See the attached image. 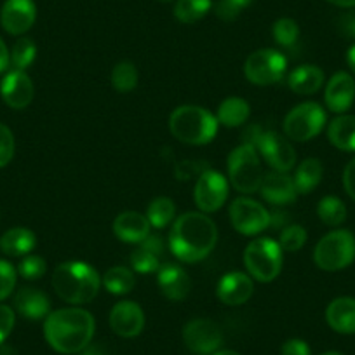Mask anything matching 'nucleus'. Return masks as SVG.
Instances as JSON below:
<instances>
[{
	"label": "nucleus",
	"instance_id": "f257e3e1",
	"mask_svg": "<svg viewBox=\"0 0 355 355\" xmlns=\"http://www.w3.org/2000/svg\"><path fill=\"white\" fill-rule=\"evenodd\" d=\"M218 244V227L206 213L190 211L173 221L169 249L180 261L199 263L213 252Z\"/></svg>",
	"mask_w": 355,
	"mask_h": 355
},
{
	"label": "nucleus",
	"instance_id": "f03ea898",
	"mask_svg": "<svg viewBox=\"0 0 355 355\" xmlns=\"http://www.w3.org/2000/svg\"><path fill=\"white\" fill-rule=\"evenodd\" d=\"M96 320L89 310L68 306L51 312L44 319V336L58 354H80L93 341Z\"/></svg>",
	"mask_w": 355,
	"mask_h": 355
},
{
	"label": "nucleus",
	"instance_id": "7ed1b4c3",
	"mask_svg": "<svg viewBox=\"0 0 355 355\" xmlns=\"http://www.w3.org/2000/svg\"><path fill=\"white\" fill-rule=\"evenodd\" d=\"M54 293L71 306L93 302L101 288V275L85 261H64L58 265L51 277Z\"/></svg>",
	"mask_w": 355,
	"mask_h": 355
},
{
	"label": "nucleus",
	"instance_id": "20e7f679",
	"mask_svg": "<svg viewBox=\"0 0 355 355\" xmlns=\"http://www.w3.org/2000/svg\"><path fill=\"white\" fill-rule=\"evenodd\" d=\"M216 115L197 105L178 107L169 117V131L178 141L185 145H207L216 138Z\"/></svg>",
	"mask_w": 355,
	"mask_h": 355
},
{
	"label": "nucleus",
	"instance_id": "39448f33",
	"mask_svg": "<svg viewBox=\"0 0 355 355\" xmlns=\"http://www.w3.org/2000/svg\"><path fill=\"white\" fill-rule=\"evenodd\" d=\"M244 266L252 281L268 282L275 281L282 272L284 251L281 244L270 237H258L248 244L244 249Z\"/></svg>",
	"mask_w": 355,
	"mask_h": 355
},
{
	"label": "nucleus",
	"instance_id": "423d86ee",
	"mask_svg": "<svg viewBox=\"0 0 355 355\" xmlns=\"http://www.w3.org/2000/svg\"><path fill=\"white\" fill-rule=\"evenodd\" d=\"M228 182L237 192L251 196L259 192L263 182V169L259 164V153L256 146L249 143H241L232 150L227 160Z\"/></svg>",
	"mask_w": 355,
	"mask_h": 355
},
{
	"label": "nucleus",
	"instance_id": "0eeeda50",
	"mask_svg": "<svg viewBox=\"0 0 355 355\" xmlns=\"http://www.w3.org/2000/svg\"><path fill=\"white\" fill-rule=\"evenodd\" d=\"M355 259V235L350 230L329 232L317 242L313 263L324 272H338L350 266Z\"/></svg>",
	"mask_w": 355,
	"mask_h": 355
},
{
	"label": "nucleus",
	"instance_id": "6e6552de",
	"mask_svg": "<svg viewBox=\"0 0 355 355\" xmlns=\"http://www.w3.org/2000/svg\"><path fill=\"white\" fill-rule=\"evenodd\" d=\"M326 110L315 101H305L288 112L282 122V129L286 138L303 143L319 136L326 128Z\"/></svg>",
	"mask_w": 355,
	"mask_h": 355
},
{
	"label": "nucleus",
	"instance_id": "1a4fd4ad",
	"mask_svg": "<svg viewBox=\"0 0 355 355\" xmlns=\"http://www.w3.org/2000/svg\"><path fill=\"white\" fill-rule=\"evenodd\" d=\"M288 73V58L277 49H258L248 56L244 75L254 85H274Z\"/></svg>",
	"mask_w": 355,
	"mask_h": 355
},
{
	"label": "nucleus",
	"instance_id": "9d476101",
	"mask_svg": "<svg viewBox=\"0 0 355 355\" xmlns=\"http://www.w3.org/2000/svg\"><path fill=\"white\" fill-rule=\"evenodd\" d=\"M230 223L235 230L245 237H254L272 227V214L265 206L249 197H237L228 207Z\"/></svg>",
	"mask_w": 355,
	"mask_h": 355
},
{
	"label": "nucleus",
	"instance_id": "9b49d317",
	"mask_svg": "<svg viewBox=\"0 0 355 355\" xmlns=\"http://www.w3.org/2000/svg\"><path fill=\"white\" fill-rule=\"evenodd\" d=\"M230 192V182L214 169L204 171L193 189V200L200 213H216L225 206Z\"/></svg>",
	"mask_w": 355,
	"mask_h": 355
},
{
	"label": "nucleus",
	"instance_id": "f8f14e48",
	"mask_svg": "<svg viewBox=\"0 0 355 355\" xmlns=\"http://www.w3.org/2000/svg\"><path fill=\"white\" fill-rule=\"evenodd\" d=\"M183 341L193 354L213 355L214 352L220 350L221 343H223V333L214 320L199 317V319H192L185 324Z\"/></svg>",
	"mask_w": 355,
	"mask_h": 355
},
{
	"label": "nucleus",
	"instance_id": "ddd939ff",
	"mask_svg": "<svg viewBox=\"0 0 355 355\" xmlns=\"http://www.w3.org/2000/svg\"><path fill=\"white\" fill-rule=\"evenodd\" d=\"M256 150L272 171L289 173L296 164V150L286 136L275 131H263L256 143Z\"/></svg>",
	"mask_w": 355,
	"mask_h": 355
},
{
	"label": "nucleus",
	"instance_id": "4468645a",
	"mask_svg": "<svg viewBox=\"0 0 355 355\" xmlns=\"http://www.w3.org/2000/svg\"><path fill=\"white\" fill-rule=\"evenodd\" d=\"M37 19V6L33 0H6L0 11V25L9 35L23 37Z\"/></svg>",
	"mask_w": 355,
	"mask_h": 355
},
{
	"label": "nucleus",
	"instance_id": "2eb2a0df",
	"mask_svg": "<svg viewBox=\"0 0 355 355\" xmlns=\"http://www.w3.org/2000/svg\"><path fill=\"white\" fill-rule=\"evenodd\" d=\"M35 87L26 71L11 70L0 82V96L12 110H25L33 101Z\"/></svg>",
	"mask_w": 355,
	"mask_h": 355
},
{
	"label": "nucleus",
	"instance_id": "dca6fc26",
	"mask_svg": "<svg viewBox=\"0 0 355 355\" xmlns=\"http://www.w3.org/2000/svg\"><path fill=\"white\" fill-rule=\"evenodd\" d=\"M108 324L121 338H136L145 327V312L136 302H119L112 306Z\"/></svg>",
	"mask_w": 355,
	"mask_h": 355
},
{
	"label": "nucleus",
	"instance_id": "f3484780",
	"mask_svg": "<svg viewBox=\"0 0 355 355\" xmlns=\"http://www.w3.org/2000/svg\"><path fill=\"white\" fill-rule=\"evenodd\" d=\"M259 193L272 206L293 204L300 196L295 185V178L289 173H281V171H270L263 176Z\"/></svg>",
	"mask_w": 355,
	"mask_h": 355
},
{
	"label": "nucleus",
	"instance_id": "a211bd4d",
	"mask_svg": "<svg viewBox=\"0 0 355 355\" xmlns=\"http://www.w3.org/2000/svg\"><path fill=\"white\" fill-rule=\"evenodd\" d=\"M157 284L160 293L171 302H183L190 295L192 281L183 266L178 263H162L157 270Z\"/></svg>",
	"mask_w": 355,
	"mask_h": 355
},
{
	"label": "nucleus",
	"instance_id": "6ab92c4d",
	"mask_svg": "<svg viewBox=\"0 0 355 355\" xmlns=\"http://www.w3.org/2000/svg\"><path fill=\"white\" fill-rule=\"evenodd\" d=\"M355 100V80L348 71H336L327 80L326 91H324V101L326 107L333 114H345L354 105Z\"/></svg>",
	"mask_w": 355,
	"mask_h": 355
},
{
	"label": "nucleus",
	"instance_id": "aec40b11",
	"mask_svg": "<svg viewBox=\"0 0 355 355\" xmlns=\"http://www.w3.org/2000/svg\"><path fill=\"white\" fill-rule=\"evenodd\" d=\"M254 291L251 275L244 272H227L216 286V296L228 306L244 305Z\"/></svg>",
	"mask_w": 355,
	"mask_h": 355
},
{
	"label": "nucleus",
	"instance_id": "412c9836",
	"mask_svg": "<svg viewBox=\"0 0 355 355\" xmlns=\"http://www.w3.org/2000/svg\"><path fill=\"white\" fill-rule=\"evenodd\" d=\"M15 312L23 319L42 320L51 313V302L44 291L25 286L15 295Z\"/></svg>",
	"mask_w": 355,
	"mask_h": 355
},
{
	"label": "nucleus",
	"instance_id": "4be33fe9",
	"mask_svg": "<svg viewBox=\"0 0 355 355\" xmlns=\"http://www.w3.org/2000/svg\"><path fill=\"white\" fill-rule=\"evenodd\" d=\"M150 221L145 214L125 211L114 220V234L119 241L128 244H139L150 235Z\"/></svg>",
	"mask_w": 355,
	"mask_h": 355
},
{
	"label": "nucleus",
	"instance_id": "5701e85b",
	"mask_svg": "<svg viewBox=\"0 0 355 355\" xmlns=\"http://www.w3.org/2000/svg\"><path fill=\"white\" fill-rule=\"evenodd\" d=\"M164 244L159 235H148L138 248L131 252V266L138 274H152L160 268Z\"/></svg>",
	"mask_w": 355,
	"mask_h": 355
},
{
	"label": "nucleus",
	"instance_id": "b1692460",
	"mask_svg": "<svg viewBox=\"0 0 355 355\" xmlns=\"http://www.w3.org/2000/svg\"><path fill=\"white\" fill-rule=\"evenodd\" d=\"M326 322L340 334H355V298L341 296L326 309Z\"/></svg>",
	"mask_w": 355,
	"mask_h": 355
},
{
	"label": "nucleus",
	"instance_id": "393cba45",
	"mask_svg": "<svg viewBox=\"0 0 355 355\" xmlns=\"http://www.w3.org/2000/svg\"><path fill=\"white\" fill-rule=\"evenodd\" d=\"M324 80H326L324 71L317 64H302L289 71L288 75L289 89L300 96L315 94L324 85Z\"/></svg>",
	"mask_w": 355,
	"mask_h": 355
},
{
	"label": "nucleus",
	"instance_id": "a878e982",
	"mask_svg": "<svg viewBox=\"0 0 355 355\" xmlns=\"http://www.w3.org/2000/svg\"><path fill=\"white\" fill-rule=\"evenodd\" d=\"M37 235L30 228L15 227L0 237V251L9 258H25L35 249Z\"/></svg>",
	"mask_w": 355,
	"mask_h": 355
},
{
	"label": "nucleus",
	"instance_id": "bb28decb",
	"mask_svg": "<svg viewBox=\"0 0 355 355\" xmlns=\"http://www.w3.org/2000/svg\"><path fill=\"white\" fill-rule=\"evenodd\" d=\"M327 139L341 152H355V115L341 114L327 128Z\"/></svg>",
	"mask_w": 355,
	"mask_h": 355
},
{
	"label": "nucleus",
	"instance_id": "cd10ccee",
	"mask_svg": "<svg viewBox=\"0 0 355 355\" xmlns=\"http://www.w3.org/2000/svg\"><path fill=\"white\" fill-rule=\"evenodd\" d=\"M249 115H251V107L244 98L230 96L220 103L216 110V121L218 124L223 128H241L248 122Z\"/></svg>",
	"mask_w": 355,
	"mask_h": 355
},
{
	"label": "nucleus",
	"instance_id": "c85d7f7f",
	"mask_svg": "<svg viewBox=\"0 0 355 355\" xmlns=\"http://www.w3.org/2000/svg\"><path fill=\"white\" fill-rule=\"evenodd\" d=\"M101 286L115 296L129 295L136 286L135 270L122 265L112 266V268H108L105 272L103 277H101Z\"/></svg>",
	"mask_w": 355,
	"mask_h": 355
},
{
	"label": "nucleus",
	"instance_id": "c756f323",
	"mask_svg": "<svg viewBox=\"0 0 355 355\" xmlns=\"http://www.w3.org/2000/svg\"><path fill=\"white\" fill-rule=\"evenodd\" d=\"M322 174L324 167L322 162L319 159H313V157H309L303 162H300V166L296 167L295 173V185L298 193H310L313 189L319 187V183L322 182Z\"/></svg>",
	"mask_w": 355,
	"mask_h": 355
},
{
	"label": "nucleus",
	"instance_id": "7c9ffc66",
	"mask_svg": "<svg viewBox=\"0 0 355 355\" xmlns=\"http://www.w3.org/2000/svg\"><path fill=\"white\" fill-rule=\"evenodd\" d=\"M213 9V0H176L173 15L178 21L192 25L206 18Z\"/></svg>",
	"mask_w": 355,
	"mask_h": 355
},
{
	"label": "nucleus",
	"instance_id": "2f4dec72",
	"mask_svg": "<svg viewBox=\"0 0 355 355\" xmlns=\"http://www.w3.org/2000/svg\"><path fill=\"white\" fill-rule=\"evenodd\" d=\"M145 216L153 228L162 230L176 220V204L169 197H157L148 204Z\"/></svg>",
	"mask_w": 355,
	"mask_h": 355
},
{
	"label": "nucleus",
	"instance_id": "473e14b6",
	"mask_svg": "<svg viewBox=\"0 0 355 355\" xmlns=\"http://www.w3.org/2000/svg\"><path fill=\"white\" fill-rule=\"evenodd\" d=\"M317 216L327 227H340L347 220V206L341 199L334 196H326L319 200Z\"/></svg>",
	"mask_w": 355,
	"mask_h": 355
},
{
	"label": "nucleus",
	"instance_id": "72a5a7b5",
	"mask_svg": "<svg viewBox=\"0 0 355 355\" xmlns=\"http://www.w3.org/2000/svg\"><path fill=\"white\" fill-rule=\"evenodd\" d=\"M9 56H11L12 70L26 71V68L32 67V63L37 58V44L30 37H19L12 44L11 51H9Z\"/></svg>",
	"mask_w": 355,
	"mask_h": 355
},
{
	"label": "nucleus",
	"instance_id": "f704fd0d",
	"mask_svg": "<svg viewBox=\"0 0 355 355\" xmlns=\"http://www.w3.org/2000/svg\"><path fill=\"white\" fill-rule=\"evenodd\" d=\"M112 85L119 93H131L138 85V68L131 61H119L112 70Z\"/></svg>",
	"mask_w": 355,
	"mask_h": 355
},
{
	"label": "nucleus",
	"instance_id": "c9c22d12",
	"mask_svg": "<svg viewBox=\"0 0 355 355\" xmlns=\"http://www.w3.org/2000/svg\"><path fill=\"white\" fill-rule=\"evenodd\" d=\"M272 37L281 47H293L300 39V26L293 18H281L272 25Z\"/></svg>",
	"mask_w": 355,
	"mask_h": 355
},
{
	"label": "nucleus",
	"instance_id": "e433bc0d",
	"mask_svg": "<svg viewBox=\"0 0 355 355\" xmlns=\"http://www.w3.org/2000/svg\"><path fill=\"white\" fill-rule=\"evenodd\" d=\"M47 263L42 256L28 254L19 261L18 275H21L25 281H39L46 275Z\"/></svg>",
	"mask_w": 355,
	"mask_h": 355
},
{
	"label": "nucleus",
	"instance_id": "4c0bfd02",
	"mask_svg": "<svg viewBox=\"0 0 355 355\" xmlns=\"http://www.w3.org/2000/svg\"><path fill=\"white\" fill-rule=\"evenodd\" d=\"M277 242L281 244L282 251H300V249L306 244V230L302 225H288V227L281 232V237H279Z\"/></svg>",
	"mask_w": 355,
	"mask_h": 355
},
{
	"label": "nucleus",
	"instance_id": "58836bf2",
	"mask_svg": "<svg viewBox=\"0 0 355 355\" xmlns=\"http://www.w3.org/2000/svg\"><path fill=\"white\" fill-rule=\"evenodd\" d=\"M18 282V268L8 259L0 258V303L12 295Z\"/></svg>",
	"mask_w": 355,
	"mask_h": 355
},
{
	"label": "nucleus",
	"instance_id": "ea45409f",
	"mask_svg": "<svg viewBox=\"0 0 355 355\" xmlns=\"http://www.w3.org/2000/svg\"><path fill=\"white\" fill-rule=\"evenodd\" d=\"M254 0H220L214 8V12L223 21H234L241 16L244 9H248Z\"/></svg>",
	"mask_w": 355,
	"mask_h": 355
},
{
	"label": "nucleus",
	"instance_id": "a19ab883",
	"mask_svg": "<svg viewBox=\"0 0 355 355\" xmlns=\"http://www.w3.org/2000/svg\"><path fill=\"white\" fill-rule=\"evenodd\" d=\"M16 152V141L15 135H12L11 128L0 122V169L9 166L15 157Z\"/></svg>",
	"mask_w": 355,
	"mask_h": 355
},
{
	"label": "nucleus",
	"instance_id": "79ce46f5",
	"mask_svg": "<svg viewBox=\"0 0 355 355\" xmlns=\"http://www.w3.org/2000/svg\"><path fill=\"white\" fill-rule=\"evenodd\" d=\"M16 324V312L12 306L0 303V345H4Z\"/></svg>",
	"mask_w": 355,
	"mask_h": 355
},
{
	"label": "nucleus",
	"instance_id": "37998d69",
	"mask_svg": "<svg viewBox=\"0 0 355 355\" xmlns=\"http://www.w3.org/2000/svg\"><path fill=\"white\" fill-rule=\"evenodd\" d=\"M281 355H312L309 343L298 338L288 340L281 348Z\"/></svg>",
	"mask_w": 355,
	"mask_h": 355
},
{
	"label": "nucleus",
	"instance_id": "c03bdc74",
	"mask_svg": "<svg viewBox=\"0 0 355 355\" xmlns=\"http://www.w3.org/2000/svg\"><path fill=\"white\" fill-rule=\"evenodd\" d=\"M338 30L343 37L355 40V11H348L338 18Z\"/></svg>",
	"mask_w": 355,
	"mask_h": 355
},
{
	"label": "nucleus",
	"instance_id": "a18cd8bd",
	"mask_svg": "<svg viewBox=\"0 0 355 355\" xmlns=\"http://www.w3.org/2000/svg\"><path fill=\"white\" fill-rule=\"evenodd\" d=\"M343 187L352 200H355V157L347 164L343 171Z\"/></svg>",
	"mask_w": 355,
	"mask_h": 355
},
{
	"label": "nucleus",
	"instance_id": "49530a36",
	"mask_svg": "<svg viewBox=\"0 0 355 355\" xmlns=\"http://www.w3.org/2000/svg\"><path fill=\"white\" fill-rule=\"evenodd\" d=\"M11 67V56H9V49L6 46L4 39L0 37V73L8 71V68Z\"/></svg>",
	"mask_w": 355,
	"mask_h": 355
},
{
	"label": "nucleus",
	"instance_id": "de8ad7c7",
	"mask_svg": "<svg viewBox=\"0 0 355 355\" xmlns=\"http://www.w3.org/2000/svg\"><path fill=\"white\" fill-rule=\"evenodd\" d=\"M80 355H108L101 345H89L87 348L80 352Z\"/></svg>",
	"mask_w": 355,
	"mask_h": 355
},
{
	"label": "nucleus",
	"instance_id": "09e8293b",
	"mask_svg": "<svg viewBox=\"0 0 355 355\" xmlns=\"http://www.w3.org/2000/svg\"><path fill=\"white\" fill-rule=\"evenodd\" d=\"M329 4L336 6V8H343V9H354L355 8V0H326Z\"/></svg>",
	"mask_w": 355,
	"mask_h": 355
},
{
	"label": "nucleus",
	"instance_id": "8fccbe9b",
	"mask_svg": "<svg viewBox=\"0 0 355 355\" xmlns=\"http://www.w3.org/2000/svg\"><path fill=\"white\" fill-rule=\"evenodd\" d=\"M347 64H348V68H350V70H352V73L355 75V44H354V46L348 47V51H347Z\"/></svg>",
	"mask_w": 355,
	"mask_h": 355
},
{
	"label": "nucleus",
	"instance_id": "3c124183",
	"mask_svg": "<svg viewBox=\"0 0 355 355\" xmlns=\"http://www.w3.org/2000/svg\"><path fill=\"white\" fill-rule=\"evenodd\" d=\"M213 355H241L239 352H234V350H218L214 352Z\"/></svg>",
	"mask_w": 355,
	"mask_h": 355
},
{
	"label": "nucleus",
	"instance_id": "603ef678",
	"mask_svg": "<svg viewBox=\"0 0 355 355\" xmlns=\"http://www.w3.org/2000/svg\"><path fill=\"white\" fill-rule=\"evenodd\" d=\"M322 355H341V354H338V352H326V354Z\"/></svg>",
	"mask_w": 355,
	"mask_h": 355
},
{
	"label": "nucleus",
	"instance_id": "864d4df0",
	"mask_svg": "<svg viewBox=\"0 0 355 355\" xmlns=\"http://www.w3.org/2000/svg\"><path fill=\"white\" fill-rule=\"evenodd\" d=\"M159 2H173V0H159Z\"/></svg>",
	"mask_w": 355,
	"mask_h": 355
}]
</instances>
